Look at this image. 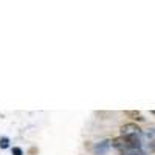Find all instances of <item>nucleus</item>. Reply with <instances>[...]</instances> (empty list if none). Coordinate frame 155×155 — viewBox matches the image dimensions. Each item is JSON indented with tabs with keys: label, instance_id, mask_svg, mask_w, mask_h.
I'll use <instances>...</instances> for the list:
<instances>
[{
	"label": "nucleus",
	"instance_id": "f257e3e1",
	"mask_svg": "<svg viewBox=\"0 0 155 155\" xmlns=\"http://www.w3.org/2000/svg\"><path fill=\"white\" fill-rule=\"evenodd\" d=\"M120 130H121V137H126V138H143V130L135 123L123 124Z\"/></svg>",
	"mask_w": 155,
	"mask_h": 155
},
{
	"label": "nucleus",
	"instance_id": "f03ea898",
	"mask_svg": "<svg viewBox=\"0 0 155 155\" xmlns=\"http://www.w3.org/2000/svg\"><path fill=\"white\" fill-rule=\"evenodd\" d=\"M112 147V140H104V141H101V143L95 144L93 147V153L95 155H106Z\"/></svg>",
	"mask_w": 155,
	"mask_h": 155
},
{
	"label": "nucleus",
	"instance_id": "7ed1b4c3",
	"mask_svg": "<svg viewBox=\"0 0 155 155\" xmlns=\"http://www.w3.org/2000/svg\"><path fill=\"white\" fill-rule=\"evenodd\" d=\"M120 155H147L143 147H130V149H124L120 152Z\"/></svg>",
	"mask_w": 155,
	"mask_h": 155
},
{
	"label": "nucleus",
	"instance_id": "20e7f679",
	"mask_svg": "<svg viewBox=\"0 0 155 155\" xmlns=\"http://www.w3.org/2000/svg\"><path fill=\"white\" fill-rule=\"evenodd\" d=\"M143 140H146L147 143H150V146L155 144V129H149L147 132H143Z\"/></svg>",
	"mask_w": 155,
	"mask_h": 155
},
{
	"label": "nucleus",
	"instance_id": "39448f33",
	"mask_svg": "<svg viewBox=\"0 0 155 155\" xmlns=\"http://www.w3.org/2000/svg\"><path fill=\"white\" fill-rule=\"evenodd\" d=\"M127 116H132V120H137V121H144V116L141 115L140 112H135V110H129L126 112Z\"/></svg>",
	"mask_w": 155,
	"mask_h": 155
},
{
	"label": "nucleus",
	"instance_id": "423d86ee",
	"mask_svg": "<svg viewBox=\"0 0 155 155\" xmlns=\"http://www.w3.org/2000/svg\"><path fill=\"white\" fill-rule=\"evenodd\" d=\"M9 146V140L8 138H2V140H0V147H2V149H6Z\"/></svg>",
	"mask_w": 155,
	"mask_h": 155
},
{
	"label": "nucleus",
	"instance_id": "0eeeda50",
	"mask_svg": "<svg viewBox=\"0 0 155 155\" xmlns=\"http://www.w3.org/2000/svg\"><path fill=\"white\" fill-rule=\"evenodd\" d=\"M12 155H22V149L20 147H12Z\"/></svg>",
	"mask_w": 155,
	"mask_h": 155
},
{
	"label": "nucleus",
	"instance_id": "6e6552de",
	"mask_svg": "<svg viewBox=\"0 0 155 155\" xmlns=\"http://www.w3.org/2000/svg\"><path fill=\"white\" fill-rule=\"evenodd\" d=\"M150 149H152V150L155 152V144H153V146H150Z\"/></svg>",
	"mask_w": 155,
	"mask_h": 155
},
{
	"label": "nucleus",
	"instance_id": "1a4fd4ad",
	"mask_svg": "<svg viewBox=\"0 0 155 155\" xmlns=\"http://www.w3.org/2000/svg\"><path fill=\"white\" fill-rule=\"evenodd\" d=\"M153 113H155V112H153Z\"/></svg>",
	"mask_w": 155,
	"mask_h": 155
}]
</instances>
